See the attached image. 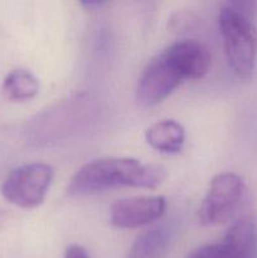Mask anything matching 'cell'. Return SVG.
Wrapping results in <instances>:
<instances>
[{"label":"cell","instance_id":"5b68a950","mask_svg":"<svg viewBox=\"0 0 257 258\" xmlns=\"http://www.w3.org/2000/svg\"><path fill=\"white\" fill-rule=\"evenodd\" d=\"M244 193L246 184L241 176L234 173L217 174L199 207V222L209 227L227 222L238 209Z\"/></svg>","mask_w":257,"mask_h":258},{"label":"cell","instance_id":"52a82bcc","mask_svg":"<svg viewBox=\"0 0 257 258\" xmlns=\"http://www.w3.org/2000/svg\"><path fill=\"white\" fill-rule=\"evenodd\" d=\"M165 211L166 199L163 196L121 198L110 207V223L121 229L140 228L158 221Z\"/></svg>","mask_w":257,"mask_h":258},{"label":"cell","instance_id":"3957f363","mask_svg":"<svg viewBox=\"0 0 257 258\" xmlns=\"http://www.w3.org/2000/svg\"><path fill=\"white\" fill-rule=\"evenodd\" d=\"M53 176L54 170L49 164H24L8 174L2 184V194L5 201L19 208H37L44 202Z\"/></svg>","mask_w":257,"mask_h":258},{"label":"cell","instance_id":"30bf717a","mask_svg":"<svg viewBox=\"0 0 257 258\" xmlns=\"http://www.w3.org/2000/svg\"><path fill=\"white\" fill-rule=\"evenodd\" d=\"M2 92L12 102L29 101L39 92V81L27 68H15L3 80Z\"/></svg>","mask_w":257,"mask_h":258},{"label":"cell","instance_id":"8992f818","mask_svg":"<svg viewBox=\"0 0 257 258\" xmlns=\"http://www.w3.org/2000/svg\"><path fill=\"white\" fill-rule=\"evenodd\" d=\"M185 258H257L256 218L249 214L239 217L221 242L197 247Z\"/></svg>","mask_w":257,"mask_h":258},{"label":"cell","instance_id":"7a4b0ae2","mask_svg":"<svg viewBox=\"0 0 257 258\" xmlns=\"http://www.w3.org/2000/svg\"><path fill=\"white\" fill-rule=\"evenodd\" d=\"M218 25L231 68L238 77L251 78L257 60V29L248 12L238 3H228L219 12Z\"/></svg>","mask_w":257,"mask_h":258},{"label":"cell","instance_id":"7c38bea8","mask_svg":"<svg viewBox=\"0 0 257 258\" xmlns=\"http://www.w3.org/2000/svg\"><path fill=\"white\" fill-rule=\"evenodd\" d=\"M63 258H90L87 251L80 244H70L66 248Z\"/></svg>","mask_w":257,"mask_h":258},{"label":"cell","instance_id":"6da1fadb","mask_svg":"<svg viewBox=\"0 0 257 258\" xmlns=\"http://www.w3.org/2000/svg\"><path fill=\"white\" fill-rule=\"evenodd\" d=\"M165 169L134 158H100L88 161L71 179L68 194L87 196L121 186L156 189L165 179Z\"/></svg>","mask_w":257,"mask_h":258},{"label":"cell","instance_id":"9c48e42d","mask_svg":"<svg viewBox=\"0 0 257 258\" xmlns=\"http://www.w3.org/2000/svg\"><path fill=\"white\" fill-rule=\"evenodd\" d=\"M145 140L154 150L163 154H178L185 143L183 125L173 118L154 122L145 133Z\"/></svg>","mask_w":257,"mask_h":258},{"label":"cell","instance_id":"8fae6325","mask_svg":"<svg viewBox=\"0 0 257 258\" xmlns=\"http://www.w3.org/2000/svg\"><path fill=\"white\" fill-rule=\"evenodd\" d=\"M168 232L153 228L141 233L131 246L127 258H163L168 248Z\"/></svg>","mask_w":257,"mask_h":258},{"label":"cell","instance_id":"ba28073f","mask_svg":"<svg viewBox=\"0 0 257 258\" xmlns=\"http://www.w3.org/2000/svg\"><path fill=\"white\" fill-rule=\"evenodd\" d=\"M183 70L185 71L188 80L203 78L211 68V52L203 43L194 39H184L169 45Z\"/></svg>","mask_w":257,"mask_h":258},{"label":"cell","instance_id":"277c9868","mask_svg":"<svg viewBox=\"0 0 257 258\" xmlns=\"http://www.w3.org/2000/svg\"><path fill=\"white\" fill-rule=\"evenodd\" d=\"M186 80L180 63L166 48L151 58L143 70L138 81L136 97L141 105L155 106Z\"/></svg>","mask_w":257,"mask_h":258}]
</instances>
